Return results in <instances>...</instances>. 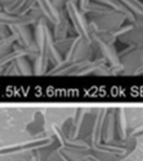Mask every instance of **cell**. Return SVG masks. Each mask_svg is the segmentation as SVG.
Returning <instances> with one entry per match:
<instances>
[{
    "mask_svg": "<svg viewBox=\"0 0 143 161\" xmlns=\"http://www.w3.org/2000/svg\"><path fill=\"white\" fill-rule=\"evenodd\" d=\"M65 11H66L67 18H69L79 38L92 43V30H90L89 21H87L85 17L86 14L81 11L78 6L72 3H66Z\"/></svg>",
    "mask_w": 143,
    "mask_h": 161,
    "instance_id": "cell-1",
    "label": "cell"
},
{
    "mask_svg": "<svg viewBox=\"0 0 143 161\" xmlns=\"http://www.w3.org/2000/svg\"><path fill=\"white\" fill-rule=\"evenodd\" d=\"M1 9H3V7H1V6H0V11H1Z\"/></svg>",
    "mask_w": 143,
    "mask_h": 161,
    "instance_id": "cell-13",
    "label": "cell"
},
{
    "mask_svg": "<svg viewBox=\"0 0 143 161\" xmlns=\"http://www.w3.org/2000/svg\"><path fill=\"white\" fill-rule=\"evenodd\" d=\"M53 6L55 7V9H57L58 11L65 9V6H66L67 0H51Z\"/></svg>",
    "mask_w": 143,
    "mask_h": 161,
    "instance_id": "cell-9",
    "label": "cell"
},
{
    "mask_svg": "<svg viewBox=\"0 0 143 161\" xmlns=\"http://www.w3.org/2000/svg\"><path fill=\"white\" fill-rule=\"evenodd\" d=\"M78 1H79V0H67V3H75V5H78Z\"/></svg>",
    "mask_w": 143,
    "mask_h": 161,
    "instance_id": "cell-12",
    "label": "cell"
},
{
    "mask_svg": "<svg viewBox=\"0 0 143 161\" xmlns=\"http://www.w3.org/2000/svg\"><path fill=\"white\" fill-rule=\"evenodd\" d=\"M12 0H0V6H1V7H5V6H7L8 3H11Z\"/></svg>",
    "mask_w": 143,
    "mask_h": 161,
    "instance_id": "cell-11",
    "label": "cell"
},
{
    "mask_svg": "<svg viewBox=\"0 0 143 161\" xmlns=\"http://www.w3.org/2000/svg\"><path fill=\"white\" fill-rule=\"evenodd\" d=\"M32 22H34V20L30 14H12L0 11V25H27Z\"/></svg>",
    "mask_w": 143,
    "mask_h": 161,
    "instance_id": "cell-3",
    "label": "cell"
},
{
    "mask_svg": "<svg viewBox=\"0 0 143 161\" xmlns=\"http://www.w3.org/2000/svg\"><path fill=\"white\" fill-rule=\"evenodd\" d=\"M90 1H92V0H79V1H78V5H77V6H78V8L81 9V11L84 12V10H85L86 7H87V6L89 5Z\"/></svg>",
    "mask_w": 143,
    "mask_h": 161,
    "instance_id": "cell-10",
    "label": "cell"
},
{
    "mask_svg": "<svg viewBox=\"0 0 143 161\" xmlns=\"http://www.w3.org/2000/svg\"><path fill=\"white\" fill-rule=\"evenodd\" d=\"M36 6L40 8L45 19L52 25H55L60 21V11L55 9L51 0H35Z\"/></svg>",
    "mask_w": 143,
    "mask_h": 161,
    "instance_id": "cell-4",
    "label": "cell"
},
{
    "mask_svg": "<svg viewBox=\"0 0 143 161\" xmlns=\"http://www.w3.org/2000/svg\"><path fill=\"white\" fill-rule=\"evenodd\" d=\"M27 0H12L11 3H8L7 6L3 7L6 12L8 14H20L22 8L24 7Z\"/></svg>",
    "mask_w": 143,
    "mask_h": 161,
    "instance_id": "cell-8",
    "label": "cell"
},
{
    "mask_svg": "<svg viewBox=\"0 0 143 161\" xmlns=\"http://www.w3.org/2000/svg\"><path fill=\"white\" fill-rule=\"evenodd\" d=\"M93 1H96V3H99L101 5H105L107 7H109L110 9L114 10H118V11H121L127 16V20L130 21L131 23H133L135 21V17L122 5V3L119 1V0H93Z\"/></svg>",
    "mask_w": 143,
    "mask_h": 161,
    "instance_id": "cell-5",
    "label": "cell"
},
{
    "mask_svg": "<svg viewBox=\"0 0 143 161\" xmlns=\"http://www.w3.org/2000/svg\"><path fill=\"white\" fill-rule=\"evenodd\" d=\"M125 20H127V16L123 12L118 11V10H111L108 14L90 17L89 25L98 29L114 32L119 27H121Z\"/></svg>",
    "mask_w": 143,
    "mask_h": 161,
    "instance_id": "cell-2",
    "label": "cell"
},
{
    "mask_svg": "<svg viewBox=\"0 0 143 161\" xmlns=\"http://www.w3.org/2000/svg\"><path fill=\"white\" fill-rule=\"evenodd\" d=\"M135 18H143V3L140 0H119Z\"/></svg>",
    "mask_w": 143,
    "mask_h": 161,
    "instance_id": "cell-7",
    "label": "cell"
},
{
    "mask_svg": "<svg viewBox=\"0 0 143 161\" xmlns=\"http://www.w3.org/2000/svg\"><path fill=\"white\" fill-rule=\"evenodd\" d=\"M111 10H114V9H110L107 6L101 5V3H96V1H93L92 0L89 5L84 10V14H88V16H90V17H94V16H100V14H108V12H110Z\"/></svg>",
    "mask_w": 143,
    "mask_h": 161,
    "instance_id": "cell-6",
    "label": "cell"
}]
</instances>
